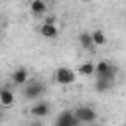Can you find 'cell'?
Returning a JSON list of instances; mask_svg holds the SVG:
<instances>
[{"label":"cell","instance_id":"6da1fadb","mask_svg":"<svg viewBox=\"0 0 126 126\" xmlns=\"http://www.w3.org/2000/svg\"><path fill=\"white\" fill-rule=\"evenodd\" d=\"M116 75H118V67H116L112 61H108V59H100V61H96V73H94V79H98V81H112V83H114Z\"/></svg>","mask_w":126,"mask_h":126},{"label":"cell","instance_id":"7a4b0ae2","mask_svg":"<svg viewBox=\"0 0 126 126\" xmlns=\"http://www.w3.org/2000/svg\"><path fill=\"white\" fill-rule=\"evenodd\" d=\"M45 85L41 83V81H37V79H30V83L28 85H24V89H22V96L26 98V100H41V96L45 94Z\"/></svg>","mask_w":126,"mask_h":126},{"label":"cell","instance_id":"3957f363","mask_svg":"<svg viewBox=\"0 0 126 126\" xmlns=\"http://www.w3.org/2000/svg\"><path fill=\"white\" fill-rule=\"evenodd\" d=\"M73 112H75V116L79 118V122H81V124H94V122H96V118H98L96 110H94L93 106H87V104L77 106Z\"/></svg>","mask_w":126,"mask_h":126},{"label":"cell","instance_id":"277c9868","mask_svg":"<svg viewBox=\"0 0 126 126\" xmlns=\"http://www.w3.org/2000/svg\"><path fill=\"white\" fill-rule=\"evenodd\" d=\"M53 79H55L59 85H73V83L77 81V71H73L71 67H57Z\"/></svg>","mask_w":126,"mask_h":126},{"label":"cell","instance_id":"5b68a950","mask_svg":"<svg viewBox=\"0 0 126 126\" xmlns=\"http://www.w3.org/2000/svg\"><path fill=\"white\" fill-rule=\"evenodd\" d=\"M51 112V104L47 102V100H35L32 106H30V114L33 116V118H45L47 114Z\"/></svg>","mask_w":126,"mask_h":126},{"label":"cell","instance_id":"8992f818","mask_svg":"<svg viewBox=\"0 0 126 126\" xmlns=\"http://www.w3.org/2000/svg\"><path fill=\"white\" fill-rule=\"evenodd\" d=\"M79 124H81V122H79V118L75 116L73 110H63V112L57 114L53 126H79Z\"/></svg>","mask_w":126,"mask_h":126},{"label":"cell","instance_id":"52a82bcc","mask_svg":"<svg viewBox=\"0 0 126 126\" xmlns=\"http://www.w3.org/2000/svg\"><path fill=\"white\" fill-rule=\"evenodd\" d=\"M12 83L14 85H28L30 83V71L26 69V67H18L14 73H12Z\"/></svg>","mask_w":126,"mask_h":126},{"label":"cell","instance_id":"ba28073f","mask_svg":"<svg viewBox=\"0 0 126 126\" xmlns=\"http://www.w3.org/2000/svg\"><path fill=\"white\" fill-rule=\"evenodd\" d=\"M14 102H16V94H14L8 87H4V89L0 91V104H2L4 108H10Z\"/></svg>","mask_w":126,"mask_h":126},{"label":"cell","instance_id":"9c48e42d","mask_svg":"<svg viewBox=\"0 0 126 126\" xmlns=\"http://www.w3.org/2000/svg\"><path fill=\"white\" fill-rule=\"evenodd\" d=\"M39 33H41V37L55 39V37L59 35V30H57V26H55V24H41V28H39Z\"/></svg>","mask_w":126,"mask_h":126},{"label":"cell","instance_id":"30bf717a","mask_svg":"<svg viewBox=\"0 0 126 126\" xmlns=\"http://www.w3.org/2000/svg\"><path fill=\"white\" fill-rule=\"evenodd\" d=\"M81 77H94V73H96V63L94 61H85V63H81L79 65V71H77Z\"/></svg>","mask_w":126,"mask_h":126},{"label":"cell","instance_id":"8fae6325","mask_svg":"<svg viewBox=\"0 0 126 126\" xmlns=\"http://www.w3.org/2000/svg\"><path fill=\"white\" fill-rule=\"evenodd\" d=\"M79 45L83 47V49H94L96 45H94V41H93V33L91 32H81L79 33Z\"/></svg>","mask_w":126,"mask_h":126},{"label":"cell","instance_id":"7c38bea8","mask_svg":"<svg viewBox=\"0 0 126 126\" xmlns=\"http://www.w3.org/2000/svg\"><path fill=\"white\" fill-rule=\"evenodd\" d=\"M30 12H32L33 16H43V14H47V4H45V0H32V2H30Z\"/></svg>","mask_w":126,"mask_h":126},{"label":"cell","instance_id":"4fadbf2b","mask_svg":"<svg viewBox=\"0 0 126 126\" xmlns=\"http://www.w3.org/2000/svg\"><path fill=\"white\" fill-rule=\"evenodd\" d=\"M112 81H98V79H94V85H93V89H94V93H106V91H110L112 89Z\"/></svg>","mask_w":126,"mask_h":126},{"label":"cell","instance_id":"5bb4252c","mask_svg":"<svg viewBox=\"0 0 126 126\" xmlns=\"http://www.w3.org/2000/svg\"><path fill=\"white\" fill-rule=\"evenodd\" d=\"M93 41H94V45H104V43H106L104 32H102V30H94V32H93Z\"/></svg>","mask_w":126,"mask_h":126},{"label":"cell","instance_id":"9a60e30c","mask_svg":"<svg viewBox=\"0 0 126 126\" xmlns=\"http://www.w3.org/2000/svg\"><path fill=\"white\" fill-rule=\"evenodd\" d=\"M43 24H55V16H43Z\"/></svg>","mask_w":126,"mask_h":126},{"label":"cell","instance_id":"2e32d148","mask_svg":"<svg viewBox=\"0 0 126 126\" xmlns=\"http://www.w3.org/2000/svg\"><path fill=\"white\" fill-rule=\"evenodd\" d=\"M30 126H43V124H41V122H39V120H37V122H32V124H30Z\"/></svg>","mask_w":126,"mask_h":126},{"label":"cell","instance_id":"e0dca14e","mask_svg":"<svg viewBox=\"0 0 126 126\" xmlns=\"http://www.w3.org/2000/svg\"><path fill=\"white\" fill-rule=\"evenodd\" d=\"M94 126H98V124H94Z\"/></svg>","mask_w":126,"mask_h":126},{"label":"cell","instance_id":"ac0fdd59","mask_svg":"<svg viewBox=\"0 0 126 126\" xmlns=\"http://www.w3.org/2000/svg\"><path fill=\"white\" fill-rule=\"evenodd\" d=\"M124 126H126V124H124Z\"/></svg>","mask_w":126,"mask_h":126}]
</instances>
